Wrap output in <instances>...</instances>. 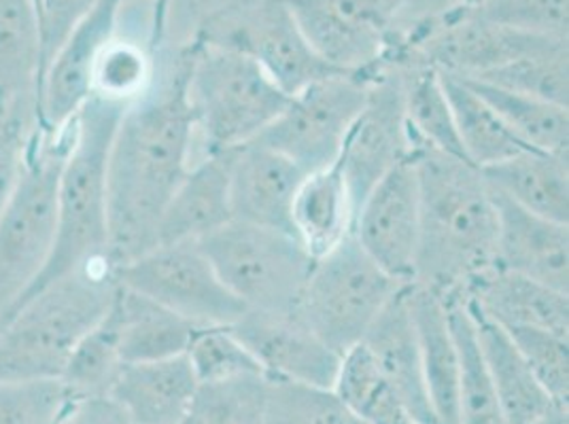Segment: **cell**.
<instances>
[{
  "mask_svg": "<svg viewBox=\"0 0 569 424\" xmlns=\"http://www.w3.org/2000/svg\"><path fill=\"white\" fill-rule=\"evenodd\" d=\"M191 46L177 49L164 77L126 107L109 151V261L113 270L151 251L168 202L190 172L196 111Z\"/></svg>",
  "mask_w": 569,
  "mask_h": 424,
  "instance_id": "obj_1",
  "label": "cell"
},
{
  "mask_svg": "<svg viewBox=\"0 0 569 424\" xmlns=\"http://www.w3.org/2000/svg\"><path fill=\"white\" fill-rule=\"evenodd\" d=\"M410 134V132H408ZM419 179V249L412 284L447 297H466L496 267L498 212L476 165L410 137Z\"/></svg>",
  "mask_w": 569,
  "mask_h": 424,
  "instance_id": "obj_2",
  "label": "cell"
},
{
  "mask_svg": "<svg viewBox=\"0 0 569 424\" xmlns=\"http://www.w3.org/2000/svg\"><path fill=\"white\" fill-rule=\"evenodd\" d=\"M123 111L126 104L90 95L69 125V149L56 189V234L51 253L24 297L74 270L96 263L111 265L107 168Z\"/></svg>",
  "mask_w": 569,
  "mask_h": 424,
  "instance_id": "obj_3",
  "label": "cell"
},
{
  "mask_svg": "<svg viewBox=\"0 0 569 424\" xmlns=\"http://www.w3.org/2000/svg\"><path fill=\"white\" fill-rule=\"evenodd\" d=\"M118 279L96 263L30 293L0 321V380H60L74 346L113 304Z\"/></svg>",
  "mask_w": 569,
  "mask_h": 424,
  "instance_id": "obj_4",
  "label": "cell"
},
{
  "mask_svg": "<svg viewBox=\"0 0 569 424\" xmlns=\"http://www.w3.org/2000/svg\"><path fill=\"white\" fill-rule=\"evenodd\" d=\"M190 46L188 92L204 155L256 141L283 113L289 95L251 58L196 37Z\"/></svg>",
  "mask_w": 569,
  "mask_h": 424,
  "instance_id": "obj_5",
  "label": "cell"
},
{
  "mask_svg": "<svg viewBox=\"0 0 569 424\" xmlns=\"http://www.w3.org/2000/svg\"><path fill=\"white\" fill-rule=\"evenodd\" d=\"M198 246L247 310L298 314L315 260L293 234L232 219Z\"/></svg>",
  "mask_w": 569,
  "mask_h": 424,
  "instance_id": "obj_6",
  "label": "cell"
},
{
  "mask_svg": "<svg viewBox=\"0 0 569 424\" xmlns=\"http://www.w3.org/2000/svg\"><path fill=\"white\" fill-rule=\"evenodd\" d=\"M402 286L380 270L351 232L312 261L298 314L332 351L345 354L363 342Z\"/></svg>",
  "mask_w": 569,
  "mask_h": 424,
  "instance_id": "obj_7",
  "label": "cell"
},
{
  "mask_svg": "<svg viewBox=\"0 0 569 424\" xmlns=\"http://www.w3.org/2000/svg\"><path fill=\"white\" fill-rule=\"evenodd\" d=\"M69 130L34 142L24 174L0 214V321L46 267L56 234V189Z\"/></svg>",
  "mask_w": 569,
  "mask_h": 424,
  "instance_id": "obj_8",
  "label": "cell"
},
{
  "mask_svg": "<svg viewBox=\"0 0 569 424\" xmlns=\"http://www.w3.org/2000/svg\"><path fill=\"white\" fill-rule=\"evenodd\" d=\"M193 37L251 58L287 95L345 72L310 48L283 0H238L211 13Z\"/></svg>",
  "mask_w": 569,
  "mask_h": 424,
  "instance_id": "obj_9",
  "label": "cell"
},
{
  "mask_svg": "<svg viewBox=\"0 0 569 424\" xmlns=\"http://www.w3.org/2000/svg\"><path fill=\"white\" fill-rule=\"evenodd\" d=\"M379 72H336L310 83L289 95L283 113L256 141L274 149L307 174L336 164Z\"/></svg>",
  "mask_w": 569,
  "mask_h": 424,
  "instance_id": "obj_10",
  "label": "cell"
},
{
  "mask_svg": "<svg viewBox=\"0 0 569 424\" xmlns=\"http://www.w3.org/2000/svg\"><path fill=\"white\" fill-rule=\"evenodd\" d=\"M121 286L196 325L232 327L247 307L226 289L198 244H164L113 270Z\"/></svg>",
  "mask_w": 569,
  "mask_h": 424,
  "instance_id": "obj_11",
  "label": "cell"
},
{
  "mask_svg": "<svg viewBox=\"0 0 569 424\" xmlns=\"http://www.w3.org/2000/svg\"><path fill=\"white\" fill-rule=\"evenodd\" d=\"M310 48L345 72H379L403 0H283Z\"/></svg>",
  "mask_w": 569,
  "mask_h": 424,
  "instance_id": "obj_12",
  "label": "cell"
},
{
  "mask_svg": "<svg viewBox=\"0 0 569 424\" xmlns=\"http://www.w3.org/2000/svg\"><path fill=\"white\" fill-rule=\"evenodd\" d=\"M408 155L410 134L403 111L402 77L396 67H382L372 79L366 104L336 160L351 193L353 211L380 179Z\"/></svg>",
  "mask_w": 569,
  "mask_h": 424,
  "instance_id": "obj_13",
  "label": "cell"
},
{
  "mask_svg": "<svg viewBox=\"0 0 569 424\" xmlns=\"http://www.w3.org/2000/svg\"><path fill=\"white\" fill-rule=\"evenodd\" d=\"M419 179L408 155L359 204L353 236L359 246L398 283L412 284L419 249Z\"/></svg>",
  "mask_w": 569,
  "mask_h": 424,
  "instance_id": "obj_14",
  "label": "cell"
},
{
  "mask_svg": "<svg viewBox=\"0 0 569 424\" xmlns=\"http://www.w3.org/2000/svg\"><path fill=\"white\" fill-rule=\"evenodd\" d=\"M128 0H98L56 51L41 81V137H60L92 95L98 55L118 34Z\"/></svg>",
  "mask_w": 569,
  "mask_h": 424,
  "instance_id": "obj_15",
  "label": "cell"
},
{
  "mask_svg": "<svg viewBox=\"0 0 569 424\" xmlns=\"http://www.w3.org/2000/svg\"><path fill=\"white\" fill-rule=\"evenodd\" d=\"M232 331L256 356L266 377L332 388L342 354L310 331L300 314L247 310Z\"/></svg>",
  "mask_w": 569,
  "mask_h": 424,
  "instance_id": "obj_16",
  "label": "cell"
},
{
  "mask_svg": "<svg viewBox=\"0 0 569 424\" xmlns=\"http://www.w3.org/2000/svg\"><path fill=\"white\" fill-rule=\"evenodd\" d=\"M491 193L498 212L496 267L569 293V223L527 211L493 189Z\"/></svg>",
  "mask_w": 569,
  "mask_h": 424,
  "instance_id": "obj_17",
  "label": "cell"
},
{
  "mask_svg": "<svg viewBox=\"0 0 569 424\" xmlns=\"http://www.w3.org/2000/svg\"><path fill=\"white\" fill-rule=\"evenodd\" d=\"M307 172L261 142L238 147L230 168L232 219L293 234L291 204Z\"/></svg>",
  "mask_w": 569,
  "mask_h": 424,
  "instance_id": "obj_18",
  "label": "cell"
},
{
  "mask_svg": "<svg viewBox=\"0 0 569 424\" xmlns=\"http://www.w3.org/2000/svg\"><path fill=\"white\" fill-rule=\"evenodd\" d=\"M43 41L34 0H0V115L41 130Z\"/></svg>",
  "mask_w": 569,
  "mask_h": 424,
  "instance_id": "obj_19",
  "label": "cell"
},
{
  "mask_svg": "<svg viewBox=\"0 0 569 424\" xmlns=\"http://www.w3.org/2000/svg\"><path fill=\"white\" fill-rule=\"evenodd\" d=\"M382 376L396 388L417 424H438L427 397L423 361L415 319L408 302V284L393 295L363 337Z\"/></svg>",
  "mask_w": 569,
  "mask_h": 424,
  "instance_id": "obj_20",
  "label": "cell"
},
{
  "mask_svg": "<svg viewBox=\"0 0 569 424\" xmlns=\"http://www.w3.org/2000/svg\"><path fill=\"white\" fill-rule=\"evenodd\" d=\"M232 153L204 155L191 165L188 176L174 191L162 214L156 246L198 244L232 221L230 168ZM153 246V249H156Z\"/></svg>",
  "mask_w": 569,
  "mask_h": 424,
  "instance_id": "obj_21",
  "label": "cell"
},
{
  "mask_svg": "<svg viewBox=\"0 0 569 424\" xmlns=\"http://www.w3.org/2000/svg\"><path fill=\"white\" fill-rule=\"evenodd\" d=\"M466 300L503 330H542L569 337V293L493 267L472 283Z\"/></svg>",
  "mask_w": 569,
  "mask_h": 424,
  "instance_id": "obj_22",
  "label": "cell"
},
{
  "mask_svg": "<svg viewBox=\"0 0 569 424\" xmlns=\"http://www.w3.org/2000/svg\"><path fill=\"white\" fill-rule=\"evenodd\" d=\"M198 386L188 356L179 354L160 361L123 363L109 400L116 401L134 424H179L188 414Z\"/></svg>",
  "mask_w": 569,
  "mask_h": 424,
  "instance_id": "obj_23",
  "label": "cell"
},
{
  "mask_svg": "<svg viewBox=\"0 0 569 424\" xmlns=\"http://www.w3.org/2000/svg\"><path fill=\"white\" fill-rule=\"evenodd\" d=\"M427 397L438 424H459V354L452 340L445 300L419 284H408Z\"/></svg>",
  "mask_w": 569,
  "mask_h": 424,
  "instance_id": "obj_24",
  "label": "cell"
},
{
  "mask_svg": "<svg viewBox=\"0 0 569 424\" xmlns=\"http://www.w3.org/2000/svg\"><path fill=\"white\" fill-rule=\"evenodd\" d=\"M475 321L476 340L485 367L498 393L501 412L508 424H527L542 418L550 410L561 407L548 397L542 384L529 370L512 337L498 323L487 319L463 297Z\"/></svg>",
  "mask_w": 569,
  "mask_h": 424,
  "instance_id": "obj_25",
  "label": "cell"
},
{
  "mask_svg": "<svg viewBox=\"0 0 569 424\" xmlns=\"http://www.w3.org/2000/svg\"><path fill=\"white\" fill-rule=\"evenodd\" d=\"M109 316L118 331L123 363L160 361L186 354L193 333L202 327L119 283Z\"/></svg>",
  "mask_w": 569,
  "mask_h": 424,
  "instance_id": "obj_26",
  "label": "cell"
},
{
  "mask_svg": "<svg viewBox=\"0 0 569 424\" xmlns=\"http://www.w3.org/2000/svg\"><path fill=\"white\" fill-rule=\"evenodd\" d=\"M487 185L527 211L569 223L568 153L525 149L515 158L482 168Z\"/></svg>",
  "mask_w": 569,
  "mask_h": 424,
  "instance_id": "obj_27",
  "label": "cell"
},
{
  "mask_svg": "<svg viewBox=\"0 0 569 424\" xmlns=\"http://www.w3.org/2000/svg\"><path fill=\"white\" fill-rule=\"evenodd\" d=\"M356 211L340 165L309 172L293 195L291 230L312 260L353 232Z\"/></svg>",
  "mask_w": 569,
  "mask_h": 424,
  "instance_id": "obj_28",
  "label": "cell"
},
{
  "mask_svg": "<svg viewBox=\"0 0 569 424\" xmlns=\"http://www.w3.org/2000/svg\"><path fill=\"white\" fill-rule=\"evenodd\" d=\"M440 77L451 104L457 137L470 164L482 170L529 149L501 123L493 109L463 79L442 72Z\"/></svg>",
  "mask_w": 569,
  "mask_h": 424,
  "instance_id": "obj_29",
  "label": "cell"
},
{
  "mask_svg": "<svg viewBox=\"0 0 569 424\" xmlns=\"http://www.w3.org/2000/svg\"><path fill=\"white\" fill-rule=\"evenodd\" d=\"M519 141L546 153H568L569 109L533 95L463 79Z\"/></svg>",
  "mask_w": 569,
  "mask_h": 424,
  "instance_id": "obj_30",
  "label": "cell"
},
{
  "mask_svg": "<svg viewBox=\"0 0 569 424\" xmlns=\"http://www.w3.org/2000/svg\"><path fill=\"white\" fill-rule=\"evenodd\" d=\"M393 67L402 77L403 111L410 137L442 153L466 160L440 72L421 62H403Z\"/></svg>",
  "mask_w": 569,
  "mask_h": 424,
  "instance_id": "obj_31",
  "label": "cell"
},
{
  "mask_svg": "<svg viewBox=\"0 0 569 424\" xmlns=\"http://www.w3.org/2000/svg\"><path fill=\"white\" fill-rule=\"evenodd\" d=\"M459 354V424H508L476 340L475 321L463 297L445 300Z\"/></svg>",
  "mask_w": 569,
  "mask_h": 424,
  "instance_id": "obj_32",
  "label": "cell"
},
{
  "mask_svg": "<svg viewBox=\"0 0 569 424\" xmlns=\"http://www.w3.org/2000/svg\"><path fill=\"white\" fill-rule=\"evenodd\" d=\"M332 391L363 424H417L363 342L342 354Z\"/></svg>",
  "mask_w": 569,
  "mask_h": 424,
  "instance_id": "obj_33",
  "label": "cell"
},
{
  "mask_svg": "<svg viewBox=\"0 0 569 424\" xmlns=\"http://www.w3.org/2000/svg\"><path fill=\"white\" fill-rule=\"evenodd\" d=\"M121 367L118 331L107 312L94 330L86 333L74 346L60 380L72 401L109 397Z\"/></svg>",
  "mask_w": 569,
  "mask_h": 424,
  "instance_id": "obj_34",
  "label": "cell"
},
{
  "mask_svg": "<svg viewBox=\"0 0 569 424\" xmlns=\"http://www.w3.org/2000/svg\"><path fill=\"white\" fill-rule=\"evenodd\" d=\"M158 51L130 39H119L116 34L98 55L92 77V95L126 107L139 100L156 79Z\"/></svg>",
  "mask_w": 569,
  "mask_h": 424,
  "instance_id": "obj_35",
  "label": "cell"
},
{
  "mask_svg": "<svg viewBox=\"0 0 569 424\" xmlns=\"http://www.w3.org/2000/svg\"><path fill=\"white\" fill-rule=\"evenodd\" d=\"M266 376L200 384L179 424H266Z\"/></svg>",
  "mask_w": 569,
  "mask_h": 424,
  "instance_id": "obj_36",
  "label": "cell"
},
{
  "mask_svg": "<svg viewBox=\"0 0 569 424\" xmlns=\"http://www.w3.org/2000/svg\"><path fill=\"white\" fill-rule=\"evenodd\" d=\"M266 424H363L332 388L289 380L266 384Z\"/></svg>",
  "mask_w": 569,
  "mask_h": 424,
  "instance_id": "obj_37",
  "label": "cell"
},
{
  "mask_svg": "<svg viewBox=\"0 0 569 424\" xmlns=\"http://www.w3.org/2000/svg\"><path fill=\"white\" fill-rule=\"evenodd\" d=\"M569 51L568 46L548 49L533 55L506 64L498 71L487 72L472 81L491 83L503 90L533 95L546 102L568 107L569 104Z\"/></svg>",
  "mask_w": 569,
  "mask_h": 424,
  "instance_id": "obj_38",
  "label": "cell"
},
{
  "mask_svg": "<svg viewBox=\"0 0 569 424\" xmlns=\"http://www.w3.org/2000/svg\"><path fill=\"white\" fill-rule=\"evenodd\" d=\"M186 356L190 361L198 384L266 376L256 356L238 340L232 327H200L193 333Z\"/></svg>",
  "mask_w": 569,
  "mask_h": 424,
  "instance_id": "obj_39",
  "label": "cell"
},
{
  "mask_svg": "<svg viewBox=\"0 0 569 424\" xmlns=\"http://www.w3.org/2000/svg\"><path fill=\"white\" fill-rule=\"evenodd\" d=\"M71 401L62 380H0V424H56Z\"/></svg>",
  "mask_w": 569,
  "mask_h": 424,
  "instance_id": "obj_40",
  "label": "cell"
},
{
  "mask_svg": "<svg viewBox=\"0 0 569 424\" xmlns=\"http://www.w3.org/2000/svg\"><path fill=\"white\" fill-rule=\"evenodd\" d=\"M503 330V327H501ZM548 397L561 407L569 403V337L542 330H506Z\"/></svg>",
  "mask_w": 569,
  "mask_h": 424,
  "instance_id": "obj_41",
  "label": "cell"
},
{
  "mask_svg": "<svg viewBox=\"0 0 569 424\" xmlns=\"http://www.w3.org/2000/svg\"><path fill=\"white\" fill-rule=\"evenodd\" d=\"M466 4L493 24L568 39V0H475Z\"/></svg>",
  "mask_w": 569,
  "mask_h": 424,
  "instance_id": "obj_42",
  "label": "cell"
},
{
  "mask_svg": "<svg viewBox=\"0 0 569 424\" xmlns=\"http://www.w3.org/2000/svg\"><path fill=\"white\" fill-rule=\"evenodd\" d=\"M41 130L0 115V214L24 174L30 151Z\"/></svg>",
  "mask_w": 569,
  "mask_h": 424,
  "instance_id": "obj_43",
  "label": "cell"
},
{
  "mask_svg": "<svg viewBox=\"0 0 569 424\" xmlns=\"http://www.w3.org/2000/svg\"><path fill=\"white\" fill-rule=\"evenodd\" d=\"M96 2L98 0H34L43 41V72L74 26L92 11Z\"/></svg>",
  "mask_w": 569,
  "mask_h": 424,
  "instance_id": "obj_44",
  "label": "cell"
},
{
  "mask_svg": "<svg viewBox=\"0 0 569 424\" xmlns=\"http://www.w3.org/2000/svg\"><path fill=\"white\" fill-rule=\"evenodd\" d=\"M56 424H134L130 416L109 397H90L69 403Z\"/></svg>",
  "mask_w": 569,
  "mask_h": 424,
  "instance_id": "obj_45",
  "label": "cell"
},
{
  "mask_svg": "<svg viewBox=\"0 0 569 424\" xmlns=\"http://www.w3.org/2000/svg\"><path fill=\"white\" fill-rule=\"evenodd\" d=\"M168 4L170 0H156L153 4V26H151V43L162 46L167 37Z\"/></svg>",
  "mask_w": 569,
  "mask_h": 424,
  "instance_id": "obj_46",
  "label": "cell"
},
{
  "mask_svg": "<svg viewBox=\"0 0 569 424\" xmlns=\"http://www.w3.org/2000/svg\"><path fill=\"white\" fill-rule=\"evenodd\" d=\"M527 424H569V410L568 407H555V410H550L548 414H545L542 418Z\"/></svg>",
  "mask_w": 569,
  "mask_h": 424,
  "instance_id": "obj_47",
  "label": "cell"
}]
</instances>
